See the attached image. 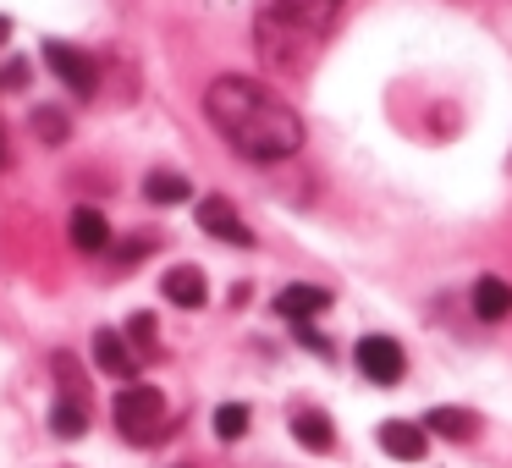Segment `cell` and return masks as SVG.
Listing matches in <instances>:
<instances>
[{
  "label": "cell",
  "instance_id": "7",
  "mask_svg": "<svg viewBox=\"0 0 512 468\" xmlns=\"http://www.w3.org/2000/svg\"><path fill=\"white\" fill-rule=\"evenodd\" d=\"M199 226L210 237H221V243H232V248H254V232H248L243 215H237L226 199H199Z\"/></svg>",
  "mask_w": 512,
  "mask_h": 468
},
{
  "label": "cell",
  "instance_id": "1",
  "mask_svg": "<svg viewBox=\"0 0 512 468\" xmlns=\"http://www.w3.org/2000/svg\"><path fill=\"white\" fill-rule=\"evenodd\" d=\"M204 116L243 160H287L303 144L298 111L287 100H276L265 83L237 78V72H226L204 89Z\"/></svg>",
  "mask_w": 512,
  "mask_h": 468
},
{
  "label": "cell",
  "instance_id": "6",
  "mask_svg": "<svg viewBox=\"0 0 512 468\" xmlns=\"http://www.w3.org/2000/svg\"><path fill=\"white\" fill-rule=\"evenodd\" d=\"M380 452L397 457V463H419L424 452H430V430L413 419H386L380 424Z\"/></svg>",
  "mask_w": 512,
  "mask_h": 468
},
{
  "label": "cell",
  "instance_id": "9",
  "mask_svg": "<svg viewBox=\"0 0 512 468\" xmlns=\"http://www.w3.org/2000/svg\"><path fill=\"white\" fill-rule=\"evenodd\" d=\"M325 309H331V292H325V287H303V281H298V287H281L276 292V314H281V320H292V325H309L314 314H325Z\"/></svg>",
  "mask_w": 512,
  "mask_h": 468
},
{
  "label": "cell",
  "instance_id": "15",
  "mask_svg": "<svg viewBox=\"0 0 512 468\" xmlns=\"http://www.w3.org/2000/svg\"><path fill=\"white\" fill-rule=\"evenodd\" d=\"M50 430L67 435V441H78V435L89 430V402H67V397H56V408H50Z\"/></svg>",
  "mask_w": 512,
  "mask_h": 468
},
{
  "label": "cell",
  "instance_id": "3",
  "mask_svg": "<svg viewBox=\"0 0 512 468\" xmlns=\"http://www.w3.org/2000/svg\"><path fill=\"white\" fill-rule=\"evenodd\" d=\"M116 430L127 435V441L138 446H155L160 435H166L171 413H166V397H160V386H149V380H133L127 391H116Z\"/></svg>",
  "mask_w": 512,
  "mask_h": 468
},
{
  "label": "cell",
  "instance_id": "20",
  "mask_svg": "<svg viewBox=\"0 0 512 468\" xmlns=\"http://www.w3.org/2000/svg\"><path fill=\"white\" fill-rule=\"evenodd\" d=\"M6 39H12V23H6V17H0V45H6Z\"/></svg>",
  "mask_w": 512,
  "mask_h": 468
},
{
  "label": "cell",
  "instance_id": "11",
  "mask_svg": "<svg viewBox=\"0 0 512 468\" xmlns=\"http://www.w3.org/2000/svg\"><path fill=\"white\" fill-rule=\"evenodd\" d=\"M67 232H72V248H78V254H105V248H111V221H105L100 210H89V204L72 210Z\"/></svg>",
  "mask_w": 512,
  "mask_h": 468
},
{
  "label": "cell",
  "instance_id": "14",
  "mask_svg": "<svg viewBox=\"0 0 512 468\" xmlns=\"http://www.w3.org/2000/svg\"><path fill=\"white\" fill-rule=\"evenodd\" d=\"M424 430H430V435H446V441H468V435L479 430V419H474V413H463V408H430Z\"/></svg>",
  "mask_w": 512,
  "mask_h": 468
},
{
  "label": "cell",
  "instance_id": "2",
  "mask_svg": "<svg viewBox=\"0 0 512 468\" xmlns=\"http://www.w3.org/2000/svg\"><path fill=\"white\" fill-rule=\"evenodd\" d=\"M336 28V0H259L254 12V45L265 67L276 72H303L314 50Z\"/></svg>",
  "mask_w": 512,
  "mask_h": 468
},
{
  "label": "cell",
  "instance_id": "17",
  "mask_svg": "<svg viewBox=\"0 0 512 468\" xmlns=\"http://www.w3.org/2000/svg\"><path fill=\"white\" fill-rule=\"evenodd\" d=\"M248 419H254V413H248L243 402H221V408H215V435H221V441H243Z\"/></svg>",
  "mask_w": 512,
  "mask_h": 468
},
{
  "label": "cell",
  "instance_id": "16",
  "mask_svg": "<svg viewBox=\"0 0 512 468\" xmlns=\"http://www.w3.org/2000/svg\"><path fill=\"white\" fill-rule=\"evenodd\" d=\"M188 177H177V171H149V182H144V199L149 204H182L188 199Z\"/></svg>",
  "mask_w": 512,
  "mask_h": 468
},
{
  "label": "cell",
  "instance_id": "8",
  "mask_svg": "<svg viewBox=\"0 0 512 468\" xmlns=\"http://www.w3.org/2000/svg\"><path fill=\"white\" fill-rule=\"evenodd\" d=\"M94 364H100L105 375H116V380H133L138 375L133 342H127L122 331H111V325H100V331H94Z\"/></svg>",
  "mask_w": 512,
  "mask_h": 468
},
{
  "label": "cell",
  "instance_id": "18",
  "mask_svg": "<svg viewBox=\"0 0 512 468\" xmlns=\"http://www.w3.org/2000/svg\"><path fill=\"white\" fill-rule=\"evenodd\" d=\"M127 342H133V353H155V314H133L127 320Z\"/></svg>",
  "mask_w": 512,
  "mask_h": 468
},
{
  "label": "cell",
  "instance_id": "5",
  "mask_svg": "<svg viewBox=\"0 0 512 468\" xmlns=\"http://www.w3.org/2000/svg\"><path fill=\"white\" fill-rule=\"evenodd\" d=\"M358 358V375L375 380V386H397L402 375H408V353H402L391 336H364V342L353 347Z\"/></svg>",
  "mask_w": 512,
  "mask_h": 468
},
{
  "label": "cell",
  "instance_id": "12",
  "mask_svg": "<svg viewBox=\"0 0 512 468\" xmlns=\"http://www.w3.org/2000/svg\"><path fill=\"white\" fill-rule=\"evenodd\" d=\"M468 303H474V314L485 325H496V320H507V314H512V287L501 276H479L474 292H468Z\"/></svg>",
  "mask_w": 512,
  "mask_h": 468
},
{
  "label": "cell",
  "instance_id": "10",
  "mask_svg": "<svg viewBox=\"0 0 512 468\" xmlns=\"http://www.w3.org/2000/svg\"><path fill=\"white\" fill-rule=\"evenodd\" d=\"M160 292H166V298L177 303V309H204V303H210V281H204V270H199V265H177V270H166Z\"/></svg>",
  "mask_w": 512,
  "mask_h": 468
},
{
  "label": "cell",
  "instance_id": "19",
  "mask_svg": "<svg viewBox=\"0 0 512 468\" xmlns=\"http://www.w3.org/2000/svg\"><path fill=\"white\" fill-rule=\"evenodd\" d=\"M34 133L45 138V144H61V138H67V122H61L56 111H34Z\"/></svg>",
  "mask_w": 512,
  "mask_h": 468
},
{
  "label": "cell",
  "instance_id": "4",
  "mask_svg": "<svg viewBox=\"0 0 512 468\" xmlns=\"http://www.w3.org/2000/svg\"><path fill=\"white\" fill-rule=\"evenodd\" d=\"M45 67L56 72L61 83H67V94H78V100H89L94 94V83H100V72H94V56L89 50H78V45H67V39H45Z\"/></svg>",
  "mask_w": 512,
  "mask_h": 468
},
{
  "label": "cell",
  "instance_id": "13",
  "mask_svg": "<svg viewBox=\"0 0 512 468\" xmlns=\"http://www.w3.org/2000/svg\"><path fill=\"white\" fill-rule=\"evenodd\" d=\"M292 435H298L309 452H331V446H336V424L325 419L320 408H298V413H292Z\"/></svg>",
  "mask_w": 512,
  "mask_h": 468
}]
</instances>
